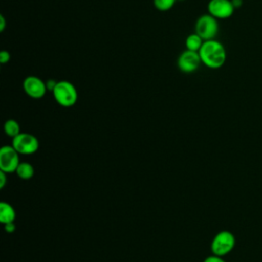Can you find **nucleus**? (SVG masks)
<instances>
[{
	"instance_id": "6",
	"label": "nucleus",
	"mask_w": 262,
	"mask_h": 262,
	"mask_svg": "<svg viewBox=\"0 0 262 262\" xmlns=\"http://www.w3.org/2000/svg\"><path fill=\"white\" fill-rule=\"evenodd\" d=\"M19 154L12 145H4L0 148V170L9 174L16 171L19 165Z\"/></svg>"
},
{
	"instance_id": "18",
	"label": "nucleus",
	"mask_w": 262,
	"mask_h": 262,
	"mask_svg": "<svg viewBox=\"0 0 262 262\" xmlns=\"http://www.w3.org/2000/svg\"><path fill=\"white\" fill-rule=\"evenodd\" d=\"M16 229V226L14 225V222H11V223H7V224H4V230L7 232V233H13Z\"/></svg>"
},
{
	"instance_id": "14",
	"label": "nucleus",
	"mask_w": 262,
	"mask_h": 262,
	"mask_svg": "<svg viewBox=\"0 0 262 262\" xmlns=\"http://www.w3.org/2000/svg\"><path fill=\"white\" fill-rule=\"evenodd\" d=\"M177 0H154V5L158 10L167 11L171 9Z\"/></svg>"
},
{
	"instance_id": "2",
	"label": "nucleus",
	"mask_w": 262,
	"mask_h": 262,
	"mask_svg": "<svg viewBox=\"0 0 262 262\" xmlns=\"http://www.w3.org/2000/svg\"><path fill=\"white\" fill-rule=\"evenodd\" d=\"M53 97L55 101L63 106L71 107L73 106L78 99V92L76 87L69 81H58L52 90Z\"/></svg>"
},
{
	"instance_id": "11",
	"label": "nucleus",
	"mask_w": 262,
	"mask_h": 262,
	"mask_svg": "<svg viewBox=\"0 0 262 262\" xmlns=\"http://www.w3.org/2000/svg\"><path fill=\"white\" fill-rule=\"evenodd\" d=\"M15 173L20 179L29 180L34 176L35 170H34V167L32 164H30L28 162H20Z\"/></svg>"
},
{
	"instance_id": "7",
	"label": "nucleus",
	"mask_w": 262,
	"mask_h": 262,
	"mask_svg": "<svg viewBox=\"0 0 262 262\" xmlns=\"http://www.w3.org/2000/svg\"><path fill=\"white\" fill-rule=\"evenodd\" d=\"M234 5L231 0H210L208 3V11L217 19H225L230 17L234 12Z\"/></svg>"
},
{
	"instance_id": "17",
	"label": "nucleus",
	"mask_w": 262,
	"mask_h": 262,
	"mask_svg": "<svg viewBox=\"0 0 262 262\" xmlns=\"http://www.w3.org/2000/svg\"><path fill=\"white\" fill-rule=\"evenodd\" d=\"M7 173L3 172L0 170V188H4V186L6 185V181H7Z\"/></svg>"
},
{
	"instance_id": "16",
	"label": "nucleus",
	"mask_w": 262,
	"mask_h": 262,
	"mask_svg": "<svg viewBox=\"0 0 262 262\" xmlns=\"http://www.w3.org/2000/svg\"><path fill=\"white\" fill-rule=\"evenodd\" d=\"M9 59H10L9 52L6 51V50H2L0 52V62L1 63H6V62L9 61Z\"/></svg>"
},
{
	"instance_id": "8",
	"label": "nucleus",
	"mask_w": 262,
	"mask_h": 262,
	"mask_svg": "<svg viewBox=\"0 0 262 262\" xmlns=\"http://www.w3.org/2000/svg\"><path fill=\"white\" fill-rule=\"evenodd\" d=\"M202 60L199 52L186 49L177 58V67L183 73H192L199 69Z\"/></svg>"
},
{
	"instance_id": "12",
	"label": "nucleus",
	"mask_w": 262,
	"mask_h": 262,
	"mask_svg": "<svg viewBox=\"0 0 262 262\" xmlns=\"http://www.w3.org/2000/svg\"><path fill=\"white\" fill-rule=\"evenodd\" d=\"M203 43H204V40L196 33L188 35L185 39V47H186V49L191 50V51L199 52Z\"/></svg>"
},
{
	"instance_id": "10",
	"label": "nucleus",
	"mask_w": 262,
	"mask_h": 262,
	"mask_svg": "<svg viewBox=\"0 0 262 262\" xmlns=\"http://www.w3.org/2000/svg\"><path fill=\"white\" fill-rule=\"evenodd\" d=\"M16 213L14 208L7 202L0 203V222L3 224L14 222Z\"/></svg>"
},
{
	"instance_id": "3",
	"label": "nucleus",
	"mask_w": 262,
	"mask_h": 262,
	"mask_svg": "<svg viewBox=\"0 0 262 262\" xmlns=\"http://www.w3.org/2000/svg\"><path fill=\"white\" fill-rule=\"evenodd\" d=\"M235 246V237L228 230H221L215 234L211 242V252L214 255L223 257L229 254Z\"/></svg>"
},
{
	"instance_id": "21",
	"label": "nucleus",
	"mask_w": 262,
	"mask_h": 262,
	"mask_svg": "<svg viewBox=\"0 0 262 262\" xmlns=\"http://www.w3.org/2000/svg\"><path fill=\"white\" fill-rule=\"evenodd\" d=\"M232 1V3H233V5H234V7L236 8V7H238V6H241L242 5V0H231Z\"/></svg>"
},
{
	"instance_id": "4",
	"label": "nucleus",
	"mask_w": 262,
	"mask_h": 262,
	"mask_svg": "<svg viewBox=\"0 0 262 262\" xmlns=\"http://www.w3.org/2000/svg\"><path fill=\"white\" fill-rule=\"evenodd\" d=\"M194 30H195V33L204 41L212 40L216 37V35L219 31L217 18H215L210 13L203 14L196 19Z\"/></svg>"
},
{
	"instance_id": "15",
	"label": "nucleus",
	"mask_w": 262,
	"mask_h": 262,
	"mask_svg": "<svg viewBox=\"0 0 262 262\" xmlns=\"http://www.w3.org/2000/svg\"><path fill=\"white\" fill-rule=\"evenodd\" d=\"M204 262H226V261L222 257L212 254L211 256H208L207 258H205Z\"/></svg>"
},
{
	"instance_id": "19",
	"label": "nucleus",
	"mask_w": 262,
	"mask_h": 262,
	"mask_svg": "<svg viewBox=\"0 0 262 262\" xmlns=\"http://www.w3.org/2000/svg\"><path fill=\"white\" fill-rule=\"evenodd\" d=\"M56 81H53V80H49V81H47V83H46V86H47V89H49V90H53L54 89V87H55V85H56Z\"/></svg>"
},
{
	"instance_id": "1",
	"label": "nucleus",
	"mask_w": 262,
	"mask_h": 262,
	"mask_svg": "<svg viewBox=\"0 0 262 262\" xmlns=\"http://www.w3.org/2000/svg\"><path fill=\"white\" fill-rule=\"evenodd\" d=\"M199 54L202 63L213 70L221 68L226 60V50L224 46L215 39L204 41L199 50Z\"/></svg>"
},
{
	"instance_id": "22",
	"label": "nucleus",
	"mask_w": 262,
	"mask_h": 262,
	"mask_svg": "<svg viewBox=\"0 0 262 262\" xmlns=\"http://www.w3.org/2000/svg\"><path fill=\"white\" fill-rule=\"evenodd\" d=\"M180 1H184V0H180Z\"/></svg>"
},
{
	"instance_id": "20",
	"label": "nucleus",
	"mask_w": 262,
	"mask_h": 262,
	"mask_svg": "<svg viewBox=\"0 0 262 262\" xmlns=\"http://www.w3.org/2000/svg\"><path fill=\"white\" fill-rule=\"evenodd\" d=\"M5 29V18L3 15H0V31L3 32Z\"/></svg>"
},
{
	"instance_id": "9",
	"label": "nucleus",
	"mask_w": 262,
	"mask_h": 262,
	"mask_svg": "<svg viewBox=\"0 0 262 262\" xmlns=\"http://www.w3.org/2000/svg\"><path fill=\"white\" fill-rule=\"evenodd\" d=\"M23 88L27 95L35 99L42 98L47 91L46 83L36 76L27 77L23 82Z\"/></svg>"
},
{
	"instance_id": "5",
	"label": "nucleus",
	"mask_w": 262,
	"mask_h": 262,
	"mask_svg": "<svg viewBox=\"0 0 262 262\" xmlns=\"http://www.w3.org/2000/svg\"><path fill=\"white\" fill-rule=\"evenodd\" d=\"M11 145L19 155H33L39 148V140L31 133L20 132L12 138Z\"/></svg>"
},
{
	"instance_id": "13",
	"label": "nucleus",
	"mask_w": 262,
	"mask_h": 262,
	"mask_svg": "<svg viewBox=\"0 0 262 262\" xmlns=\"http://www.w3.org/2000/svg\"><path fill=\"white\" fill-rule=\"evenodd\" d=\"M4 132L7 136L13 138L16 135H18L20 133V127L18 122H16L13 119H8L7 121H5L4 123Z\"/></svg>"
}]
</instances>
